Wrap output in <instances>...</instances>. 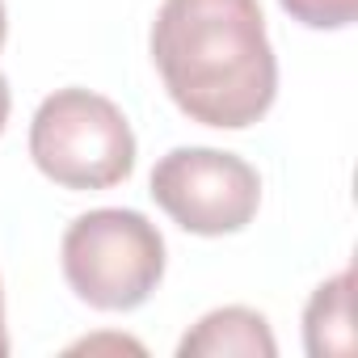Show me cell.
<instances>
[{"mask_svg":"<svg viewBox=\"0 0 358 358\" xmlns=\"http://www.w3.org/2000/svg\"><path fill=\"white\" fill-rule=\"evenodd\" d=\"M164 93L190 122L245 131L278 93V59L257 0H164L152 22Z\"/></svg>","mask_w":358,"mask_h":358,"instance_id":"obj_1","label":"cell"},{"mask_svg":"<svg viewBox=\"0 0 358 358\" xmlns=\"http://www.w3.org/2000/svg\"><path fill=\"white\" fill-rule=\"evenodd\" d=\"M59 266L76 299L97 312H131L164 278V236L148 215L101 207L76 215L59 245Z\"/></svg>","mask_w":358,"mask_h":358,"instance_id":"obj_3","label":"cell"},{"mask_svg":"<svg viewBox=\"0 0 358 358\" xmlns=\"http://www.w3.org/2000/svg\"><path fill=\"white\" fill-rule=\"evenodd\" d=\"M9 354V333H5V287H0V358Z\"/></svg>","mask_w":358,"mask_h":358,"instance_id":"obj_10","label":"cell"},{"mask_svg":"<svg viewBox=\"0 0 358 358\" xmlns=\"http://www.w3.org/2000/svg\"><path fill=\"white\" fill-rule=\"evenodd\" d=\"M93 345H114V350H135V354H143V345H139V341H127V337H89V341H76L72 350H93Z\"/></svg>","mask_w":358,"mask_h":358,"instance_id":"obj_8","label":"cell"},{"mask_svg":"<svg viewBox=\"0 0 358 358\" xmlns=\"http://www.w3.org/2000/svg\"><path fill=\"white\" fill-rule=\"evenodd\" d=\"M30 156L64 190H110L135 169L127 114L93 89H55L30 122Z\"/></svg>","mask_w":358,"mask_h":358,"instance_id":"obj_2","label":"cell"},{"mask_svg":"<svg viewBox=\"0 0 358 358\" xmlns=\"http://www.w3.org/2000/svg\"><path fill=\"white\" fill-rule=\"evenodd\" d=\"M156 207L194 236H228L253 224L262 177L249 160L220 148H173L152 169Z\"/></svg>","mask_w":358,"mask_h":358,"instance_id":"obj_4","label":"cell"},{"mask_svg":"<svg viewBox=\"0 0 358 358\" xmlns=\"http://www.w3.org/2000/svg\"><path fill=\"white\" fill-rule=\"evenodd\" d=\"M350 295H354V274L341 270L329 282H320L303 308V345L312 358H350L358 350L354 337V312H350Z\"/></svg>","mask_w":358,"mask_h":358,"instance_id":"obj_6","label":"cell"},{"mask_svg":"<svg viewBox=\"0 0 358 358\" xmlns=\"http://www.w3.org/2000/svg\"><path fill=\"white\" fill-rule=\"evenodd\" d=\"M5 34H9V17H5V0H0V47H5Z\"/></svg>","mask_w":358,"mask_h":358,"instance_id":"obj_11","label":"cell"},{"mask_svg":"<svg viewBox=\"0 0 358 358\" xmlns=\"http://www.w3.org/2000/svg\"><path fill=\"white\" fill-rule=\"evenodd\" d=\"M9 110H13V93H9L5 72H0V131H5V122H9Z\"/></svg>","mask_w":358,"mask_h":358,"instance_id":"obj_9","label":"cell"},{"mask_svg":"<svg viewBox=\"0 0 358 358\" xmlns=\"http://www.w3.org/2000/svg\"><path fill=\"white\" fill-rule=\"evenodd\" d=\"M182 358H274L278 341L270 333V320L253 308H215L207 312L182 341H177Z\"/></svg>","mask_w":358,"mask_h":358,"instance_id":"obj_5","label":"cell"},{"mask_svg":"<svg viewBox=\"0 0 358 358\" xmlns=\"http://www.w3.org/2000/svg\"><path fill=\"white\" fill-rule=\"evenodd\" d=\"M308 30H345L358 17V0H278Z\"/></svg>","mask_w":358,"mask_h":358,"instance_id":"obj_7","label":"cell"}]
</instances>
